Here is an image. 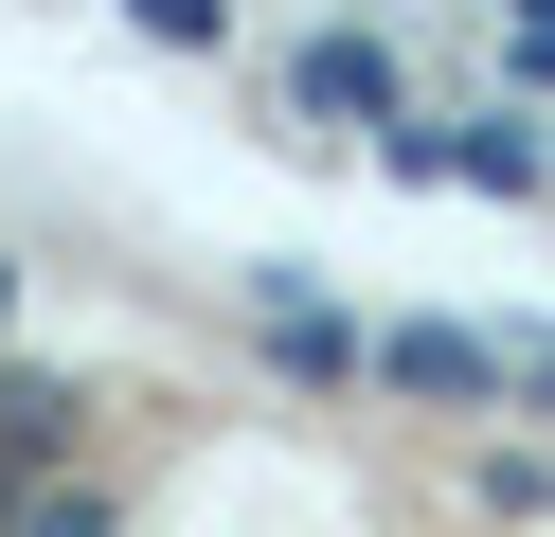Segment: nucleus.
I'll list each match as a JSON object with an SVG mask.
<instances>
[{
	"instance_id": "nucleus-3",
	"label": "nucleus",
	"mask_w": 555,
	"mask_h": 537,
	"mask_svg": "<svg viewBox=\"0 0 555 537\" xmlns=\"http://www.w3.org/2000/svg\"><path fill=\"white\" fill-rule=\"evenodd\" d=\"M0 322H18V269H0Z\"/></svg>"
},
{
	"instance_id": "nucleus-2",
	"label": "nucleus",
	"mask_w": 555,
	"mask_h": 537,
	"mask_svg": "<svg viewBox=\"0 0 555 537\" xmlns=\"http://www.w3.org/2000/svg\"><path fill=\"white\" fill-rule=\"evenodd\" d=\"M0 537H108V501H90V484H18V501H0Z\"/></svg>"
},
{
	"instance_id": "nucleus-1",
	"label": "nucleus",
	"mask_w": 555,
	"mask_h": 537,
	"mask_svg": "<svg viewBox=\"0 0 555 537\" xmlns=\"http://www.w3.org/2000/svg\"><path fill=\"white\" fill-rule=\"evenodd\" d=\"M73 430H90V394L18 358V376H0V501H18V484H54V465H73Z\"/></svg>"
}]
</instances>
